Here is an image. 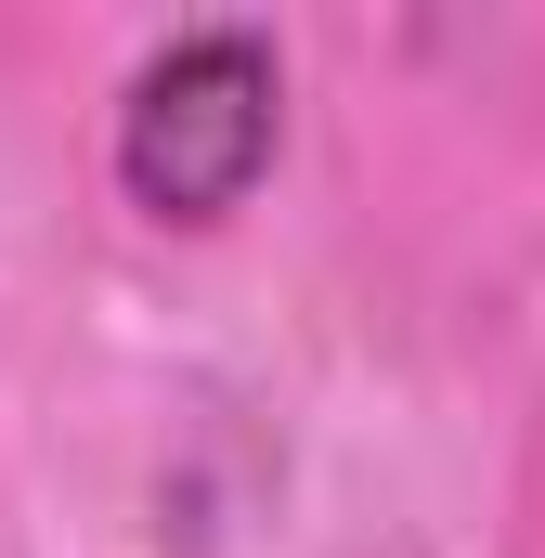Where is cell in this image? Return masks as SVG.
<instances>
[{"mask_svg": "<svg viewBox=\"0 0 545 558\" xmlns=\"http://www.w3.org/2000/svg\"><path fill=\"white\" fill-rule=\"evenodd\" d=\"M286 131V78L247 26H208V39H169L131 78V118H118V182H131L156 221H221L247 182L272 169Z\"/></svg>", "mask_w": 545, "mask_h": 558, "instance_id": "cell-1", "label": "cell"}]
</instances>
